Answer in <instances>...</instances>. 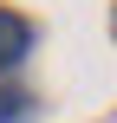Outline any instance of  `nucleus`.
<instances>
[{"mask_svg": "<svg viewBox=\"0 0 117 123\" xmlns=\"http://www.w3.org/2000/svg\"><path fill=\"white\" fill-rule=\"evenodd\" d=\"M26 52H33V26H26L20 13H7V6H0V71H13Z\"/></svg>", "mask_w": 117, "mask_h": 123, "instance_id": "f257e3e1", "label": "nucleus"}, {"mask_svg": "<svg viewBox=\"0 0 117 123\" xmlns=\"http://www.w3.org/2000/svg\"><path fill=\"white\" fill-rule=\"evenodd\" d=\"M26 117V97H20V91H0V123H20Z\"/></svg>", "mask_w": 117, "mask_h": 123, "instance_id": "f03ea898", "label": "nucleus"}]
</instances>
